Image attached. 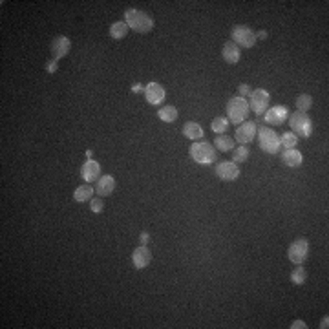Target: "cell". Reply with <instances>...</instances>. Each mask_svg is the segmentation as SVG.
<instances>
[{"mask_svg":"<svg viewBox=\"0 0 329 329\" xmlns=\"http://www.w3.org/2000/svg\"><path fill=\"white\" fill-rule=\"evenodd\" d=\"M124 22L130 30L138 33H148L154 28V18L148 13H144L141 10H132V8H128L124 11Z\"/></svg>","mask_w":329,"mask_h":329,"instance_id":"1","label":"cell"},{"mask_svg":"<svg viewBox=\"0 0 329 329\" xmlns=\"http://www.w3.org/2000/svg\"><path fill=\"white\" fill-rule=\"evenodd\" d=\"M249 112H250L249 101L244 99V97L236 96L227 102V119H228V122H234L236 126L242 124V122L247 119Z\"/></svg>","mask_w":329,"mask_h":329,"instance_id":"2","label":"cell"},{"mask_svg":"<svg viewBox=\"0 0 329 329\" xmlns=\"http://www.w3.org/2000/svg\"><path fill=\"white\" fill-rule=\"evenodd\" d=\"M188 154L200 164H210L216 161V148L207 141H194L188 148Z\"/></svg>","mask_w":329,"mask_h":329,"instance_id":"3","label":"cell"},{"mask_svg":"<svg viewBox=\"0 0 329 329\" xmlns=\"http://www.w3.org/2000/svg\"><path fill=\"white\" fill-rule=\"evenodd\" d=\"M289 124H291V130L294 136H300V138H309L313 134V122L308 117L306 112H294L289 116Z\"/></svg>","mask_w":329,"mask_h":329,"instance_id":"4","label":"cell"},{"mask_svg":"<svg viewBox=\"0 0 329 329\" xmlns=\"http://www.w3.org/2000/svg\"><path fill=\"white\" fill-rule=\"evenodd\" d=\"M258 141H260V146L264 152L267 154H278V150L282 148V143H280V138H278V134L274 130L267 126H260L258 128Z\"/></svg>","mask_w":329,"mask_h":329,"instance_id":"5","label":"cell"},{"mask_svg":"<svg viewBox=\"0 0 329 329\" xmlns=\"http://www.w3.org/2000/svg\"><path fill=\"white\" fill-rule=\"evenodd\" d=\"M230 37H232V42L242 46V48H254L256 44V33L249 26H244V24L234 26Z\"/></svg>","mask_w":329,"mask_h":329,"instance_id":"6","label":"cell"},{"mask_svg":"<svg viewBox=\"0 0 329 329\" xmlns=\"http://www.w3.org/2000/svg\"><path fill=\"white\" fill-rule=\"evenodd\" d=\"M269 92L264 90V88H258V90H252L249 96V108L254 112L256 116H264L267 110H269Z\"/></svg>","mask_w":329,"mask_h":329,"instance_id":"7","label":"cell"},{"mask_svg":"<svg viewBox=\"0 0 329 329\" xmlns=\"http://www.w3.org/2000/svg\"><path fill=\"white\" fill-rule=\"evenodd\" d=\"M308 252H309V244L308 240H296V242H292L289 250H287V256H289V260L294 264V266H302L304 262L308 260Z\"/></svg>","mask_w":329,"mask_h":329,"instance_id":"8","label":"cell"},{"mask_svg":"<svg viewBox=\"0 0 329 329\" xmlns=\"http://www.w3.org/2000/svg\"><path fill=\"white\" fill-rule=\"evenodd\" d=\"M256 134H258V126L252 121H244L242 124L236 126V139H238L240 144L250 143Z\"/></svg>","mask_w":329,"mask_h":329,"instance_id":"9","label":"cell"},{"mask_svg":"<svg viewBox=\"0 0 329 329\" xmlns=\"http://www.w3.org/2000/svg\"><path fill=\"white\" fill-rule=\"evenodd\" d=\"M216 176L223 181L238 180V176H240L238 164L234 163V161H222V163L216 164Z\"/></svg>","mask_w":329,"mask_h":329,"instance_id":"10","label":"cell"},{"mask_svg":"<svg viewBox=\"0 0 329 329\" xmlns=\"http://www.w3.org/2000/svg\"><path fill=\"white\" fill-rule=\"evenodd\" d=\"M266 116V119L264 121L267 122V124H272V126H278V124H284V122L287 121V117H289V110H287V106H272L269 108V110L264 114Z\"/></svg>","mask_w":329,"mask_h":329,"instance_id":"11","label":"cell"},{"mask_svg":"<svg viewBox=\"0 0 329 329\" xmlns=\"http://www.w3.org/2000/svg\"><path fill=\"white\" fill-rule=\"evenodd\" d=\"M166 96L164 88L160 84V82H148L144 86V99L150 102V104H161Z\"/></svg>","mask_w":329,"mask_h":329,"instance_id":"12","label":"cell"},{"mask_svg":"<svg viewBox=\"0 0 329 329\" xmlns=\"http://www.w3.org/2000/svg\"><path fill=\"white\" fill-rule=\"evenodd\" d=\"M70 48H72V42H70L68 37H55L54 42H52V46H50V52H52V55H54L55 60H58V58L66 57V55L70 54Z\"/></svg>","mask_w":329,"mask_h":329,"instance_id":"13","label":"cell"},{"mask_svg":"<svg viewBox=\"0 0 329 329\" xmlns=\"http://www.w3.org/2000/svg\"><path fill=\"white\" fill-rule=\"evenodd\" d=\"M80 178L86 181V183H92V181H97L101 178V166L99 163L94 160H88L84 164H82V168H80Z\"/></svg>","mask_w":329,"mask_h":329,"instance_id":"14","label":"cell"},{"mask_svg":"<svg viewBox=\"0 0 329 329\" xmlns=\"http://www.w3.org/2000/svg\"><path fill=\"white\" fill-rule=\"evenodd\" d=\"M132 262H134V267L136 269H144V267L148 266L150 262H152V252L146 245H141L138 249L132 252Z\"/></svg>","mask_w":329,"mask_h":329,"instance_id":"15","label":"cell"},{"mask_svg":"<svg viewBox=\"0 0 329 329\" xmlns=\"http://www.w3.org/2000/svg\"><path fill=\"white\" fill-rule=\"evenodd\" d=\"M114 188H116V180H114L110 174L101 176V178L96 181V194H99V198L110 196L112 192H114Z\"/></svg>","mask_w":329,"mask_h":329,"instance_id":"16","label":"cell"},{"mask_svg":"<svg viewBox=\"0 0 329 329\" xmlns=\"http://www.w3.org/2000/svg\"><path fill=\"white\" fill-rule=\"evenodd\" d=\"M223 58H225V62L228 64H236L242 57V52H240V46L238 44H234L232 40H227V42L223 44Z\"/></svg>","mask_w":329,"mask_h":329,"instance_id":"17","label":"cell"},{"mask_svg":"<svg viewBox=\"0 0 329 329\" xmlns=\"http://www.w3.org/2000/svg\"><path fill=\"white\" fill-rule=\"evenodd\" d=\"M282 161H284L287 166L294 168V166H300V164H302L304 158L296 148H286V152L282 154Z\"/></svg>","mask_w":329,"mask_h":329,"instance_id":"18","label":"cell"},{"mask_svg":"<svg viewBox=\"0 0 329 329\" xmlns=\"http://www.w3.org/2000/svg\"><path fill=\"white\" fill-rule=\"evenodd\" d=\"M183 136L186 139H190V141H198V139L203 138V128L202 124H198V122L190 121V122H185V126H183Z\"/></svg>","mask_w":329,"mask_h":329,"instance_id":"19","label":"cell"},{"mask_svg":"<svg viewBox=\"0 0 329 329\" xmlns=\"http://www.w3.org/2000/svg\"><path fill=\"white\" fill-rule=\"evenodd\" d=\"M96 192V188L90 185V183H86V185H80L75 188L74 192V200L79 203H84V202H90L92 200V194Z\"/></svg>","mask_w":329,"mask_h":329,"instance_id":"20","label":"cell"},{"mask_svg":"<svg viewBox=\"0 0 329 329\" xmlns=\"http://www.w3.org/2000/svg\"><path fill=\"white\" fill-rule=\"evenodd\" d=\"M214 148L222 150V152H230V150L234 148V139L220 134V136H216V139H214Z\"/></svg>","mask_w":329,"mask_h":329,"instance_id":"21","label":"cell"},{"mask_svg":"<svg viewBox=\"0 0 329 329\" xmlns=\"http://www.w3.org/2000/svg\"><path fill=\"white\" fill-rule=\"evenodd\" d=\"M128 30L130 28L126 26V22H114L110 26V37L116 38V40H121V38H124L128 35Z\"/></svg>","mask_w":329,"mask_h":329,"instance_id":"22","label":"cell"},{"mask_svg":"<svg viewBox=\"0 0 329 329\" xmlns=\"http://www.w3.org/2000/svg\"><path fill=\"white\" fill-rule=\"evenodd\" d=\"M158 116H160V119L161 121H164V122H174L176 119H178V110H176V106L168 104V106L160 108Z\"/></svg>","mask_w":329,"mask_h":329,"instance_id":"23","label":"cell"},{"mask_svg":"<svg viewBox=\"0 0 329 329\" xmlns=\"http://www.w3.org/2000/svg\"><path fill=\"white\" fill-rule=\"evenodd\" d=\"M249 160V148L245 144H240L238 148H232V161L234 163H245Z\"/></svg>","mask_w":329,"mask_h":329,"instance_id":"24","label":"cell"},{"mask_svg":"<svg viewBox=\"0 0 329 329\" xmlns=\"http://www.w3.org/2000/svg\"><path fill=\"white\" fill-rule=\"evenodd\" d=\"M313 106V97L308 96V94H302V96L296 97V110L298 112H308Z\"/></svg>","mask_w":329,"mask_h":329,"instance_id":"25","label":"cell"},{"mask_svg":"<svg viewBox=\"0 0 329 329\" xmlns=\"http://www.w3.org/2000/svg\"><path fill=\"white\" fill-rule=\"evenodd\" d=\"M210 128H212V132H216V134H225L228 130V119L223 116L216 117L212 121V124H210Z\"/></svg>","mask_w":329,"mask_h":329,"instance_id":"26","label":"cell"},{"mask_svg":"<svg viewBox=\"0 0 329 329\" xmlns=\"http://www.w3.org/2000/svg\"><path fill=\"white\" fill-rule=\"evenodd\" d=\"M280 143H282V146H284V148H296V144H298V136H294V134H292V132L282 134Z\"/></svg>","mask_w":329,"mask_h":329,"instance_id":"27","label":"cell"},{"mask_svg":"<svg viewBox=\"0 0 329 329\" xmlns=\"http://www.w3.org/2000/svg\"><path fill=\"white\" fill-rule=\"evenodd\" d=\"M306 278H308V272H306L304 267H296V269L291 272V282L294 286H302L304 282H306Z\"/></svg>","mask_w":329,"mask_h":329,"instance_id":"28","label":"cell"},{"mask_svg":"<svg viewBox=\"0 0 329 329\" xmlns=\"http://www.w3.org/2000/svg\"><path fill=\"white\" fill-rule=\"evenodd\" d=\"M90 208H92V212L101 214L102 212V200L101 198H92L90 200Z\"/></svg>","mask_w":329,"mask_h":329,"instance_id":"29","label":"cell"},{"mask_svg":"<svg viewBox=\"0 0 329 329\" xmlns=\"http://www.w3.org/2000/svg\"><path fill=\"white\" fill-rule=\"evenodd\" d=\"M250 92H252V90H250V86L245 84V82H242V84L238 86V94H240V97H244V99L250 96Z\"/></svg>","mask_w":329,"mask_h":329,"instance_id":"30","label":"cell"},{"mask_svg":"<svg viewBox=\"0 0 329 329\" xmlns=\"http://www.w3.org/2000/svg\"><path fill=\"white\" fill-rule=\"evenodd\" d=\"M57 68H58V64H57V60H55V58L48 60V64H46V70H48L50 74H55V72H57Z\"/></svg>","mask_w":329,"mask_h":329,"instance_id":"31","label":"cell"},{"mask_svg":"<svg viewBox=\"0 0 329 329\" xmlns=\"http://www.w3.org/2000/svg\"><path fill=\"white\" fill-rule=\"evenodd\" d=\"M291 328L292 329H306L308 326H306V322H304V320H294V322L291 324Z\"/></svg>","mask_w":329,"mask_h":329,"instance_id":"32","label":"cell"},{"mask_svg":"<svg viewBox=\"0 0 329 329\" xmlns=\"http://www.w3.org/2000/svg\"><path fill=\"white\" fill-rule=\"evenodd\" d=\"M148 240H150V234L146 232V230H143V232H141V236H139V242H141V245H146V244H148Z\"/></svg>","mask_w":329,"mask_h":329,"instance_id":"33","label":"cell"},{"mask_svg":"<svg viewBox=\"0 0 329 329\" xmlns=\"http://www.w3.org/2000/svg\"><path fill=\"white\" fill-rule=\"evenodd\" d=\"M132 92L134 94H141V92H144V86H141L139 82H136V84L132 86Z\"/></svg>","mask_w":329,"mask_h":329,"instance_id":"34","label":"cell"},{"mask_svg":"<svg viewBox=\"0 0 329 329\" xmlns=\"http://www.w3.org/2000/svg\"><path fill=\"white\" fill-rule=\"evenodd\" d=\"M267 35H269V33H267L266 30H262V32L256 33V40H258V38H262V40H264V38H267Z\"/></svg>","mask_w":329,"mask_h":329,"instance_id":"35","label":"cell"},{"mask_svg":"<svg viewBox=\"0 0 329 329\" xmlns=\"http://www.w3.org/2000/svg\"><path fill=\"white\" fill-rule=\"evenodd\" d=\"M320 328H322V329H328L329 328V318H328V316H324V318H322V322H320Z\"/></svg>","mask_w":329,"mask_h":329,"instance_id":"36","label":"cell"},{"mask_svg":"<svg viewBox=\"0 0 329 329\" xmlns=\"http://www.w3.org/2000/svg\"><path fill=\"white\" fill-rule=\"evenodd\" d=\"M86 158L92 160V158H94V150H88V152H86Z\"/></svg>","mask_w":329,"mask_h":329,"instance_id":"37","label":"cell"}]
</instances>
